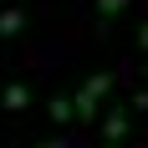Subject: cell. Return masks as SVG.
<instances>
[{"instance_id": "1", "label": "cell", "mask_w": 148, "mask_h": 148, "mask_svg": "<svg viewBox=\"0 0 148 148\" xmlns=\"http://www.w3.org/2000/svg\"><path fill=\"white\" fill-rule=\"evenodd\" d=\"M107 92H112V72H97V77H87V82L77 87V97H72V112H77L82 123H92L97 112H102Z\"/></svg>"}, {"instance_id": "2", "label": "cell", "mask_w": 148, "mask_h": 148, "mask_svg": "<svg viewBox=\"0 0 148 148\" xmlns=\"http://www.w3.org/2000/svg\"><path fill=\"white\" fill-rule=\"evenodd\" d=\"M0 107H5V112H26V107H31V87H26V82H5Z\"/></svg>"}, {"instance_id": "3", "label": "cell", "mask_w": 148, "mask_h": 148, "mask_svg": "<svg viewBox=\"0 0 148 148\" xmlns=\"http://www.w3.org/2000/svg\"><path fill=\"white\" fill-rule=\"evenodd\" d=\"M123 133H128V112H123V107H112V112L102 118V138H107V148H118Z\"/></svg>"}, {"instance_id": "4", "label": "cell", "mask_w": 148, "mask_h": 148, "mask_svg": "<svg viewBox=\"0 0 148 148\" xmlns=\"http://www.w3.org/2000/svg\"><path fill=\"white\" fill-rule=\"evenodd\" d=\"M21 31H26V10L21 5H5L0 10V36H21Z\"/></svg>"}, {"instance_id": "5", "label": "cell", "mask_w": 148, "mask_h": 148, "mask_svg": "<svg viewBox=\"0 0 148 148\" xmlns=\"http://www.w3.org/2000/svg\"><path fill=\"white\" fill-rule=\"evenodd\" d=\"M46 112H51V123H61V128H66V123L77 118V112H72V97H66V92H56V97H51V107H46Z\"/></svg>"}, {"instance_id": "6", "label": "cell", "mask_w": 148, "mask_h": 148, "mask_svg": "<svg viewBox=\"0 0 148 148\" xmlns=\"http://www.w3.org/2000/svg\"><path fill=\"white\" fill-rule=\"evenodd\" d=\"M123 10H128V0H97V21H102V26H112Z\"/></svg>"}, {"instance_id": "7", "label": "cell", "mask_w": 148, "mask_h": 148, "mask_svg": "<svg viewBox=\"0 0 148 148\" xmlns=\"http://www.w3.org/2000/svg\"><path fill=\"white\" fill-rule=\"evenodd\" d=\"M138 46H143V51H148V26H138Z\"/></svg>"}, {"instance_id": "8", "label": "cell", "mask_w": 148, "mask_h": 148, "mask_svg": "<svg viewBox=\"0 0 148 148\" xmlns=\"http://www.w3.org/2000/svg\"><path fill=\"white\" fill-rule=\"evenodd\" d=\"M26 148H61V143H26Z\"/></svg>"}]
</instances>
